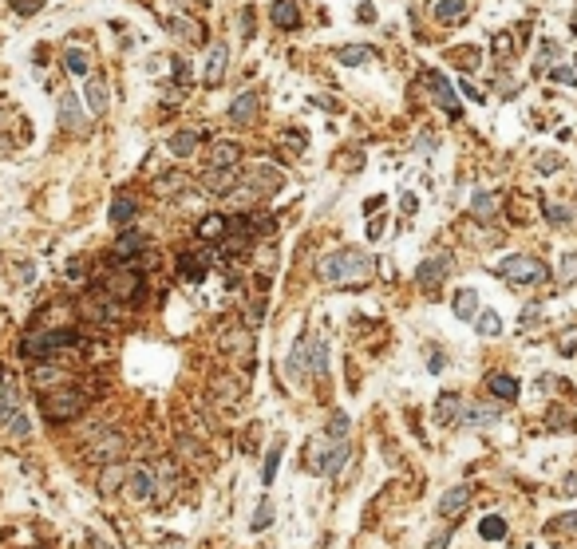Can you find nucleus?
I'll return each instance as SVG.
<instances>
[{
  "label": "nucleus",
  "mask_w": 577,
  "mask_h": 549,
  "mask_svg": "<svg viewBox=\"0 0 577 549\" xmlns=\"http://www.w3.org/2000/svg\"><path fill=\"white\" fill-rule=\"evenodd\" d=\"M320 281L324 285H348V281H364L372 273V253H360V249H336V253L320 257Z\"/></svg>",
  "instance_id": "f257e3e1"
},
{
  "label": "nucleus",
  "mask_w": 577,
  "mask_h": 549,
  "mask_svg": "<svg viewBox=\"0 0 577 549\" xmlns=\"http://www.w3.org/2000/svg\"><path fill=\"white\" fill-rule=\"evenodd\" d=\"M494 273L510 285H542L550 277L546 261H538V257H530V253H514V257H506V261H498Z\"/></svg>",
  "instance_id": "f03ea898"
},
{
  "label": "nucleus",
  "mask_w": 577,
  "mask_h": 549,
  "mask_svg": "<svg viewBox=\"0 0 577 549\" xmlns=\"http://www.w3.org/2000/svg\"><path fill=\"white\" fill-rule=\"evenodd\" d=\"M79 340V336H75L72 328H36V332H28L24 336V348H20V352L24 356H44V360H48V356H56L60 352V348H72V344Z\"/></svg>",
  "instance_id": "7ed1b4c3"
},
{
  "label": "nucleus",
  "mask_w": 577,
  "mask_h": 549,
  "mask_svg": "<svg viewBox=\"0 0 577 549\" xmlns=\"http://www.w3.org/2000/svg\"><path fill=\"white\" fill-rule=\"evenodd\" d=\"M44 411H48V419H72L84 411V395L60 383V391H44Z\"/></svg>",
  "instance_id": "20e7f679"
},
{
  "label": "nucleus",
  "mask_w": 577,
  "mask_h": 549,
  "mask_svg": "<svg viewBox=\"0 0 577 549\" xmlns=\"http://www.w3.org/2000/svg\"><path fill=\"white\" fill-rule=\"evenodd\" d=\"M139 285H143V277H139L135 269H115L107 281H103V293H107L111 301H135V296L143 293Z\"/></svg>",
  "instance_id": "39448f33"
},
{
  "label": "nucleus",
  "mask_w": 577,
  "mask_h": 549,
  "mask_svg": "<svg viewBox=\"0 0 577 549\" xmlns=\"http://www.w3.org/2000/svg\"><path fill=\"white\" fill-rule=\"evenodd\" d=\"M451 265H455V257L451 253H435V257H427L423 265H419V285H427V289H435V285H443V277L451 273Z\"/></svg>",
  "instance_id": "423d86ee"
},
{
  "label": "nucleus",
  "mask_w": 577,
  "mask_h": 549,
  "mask_svg": "<svg viewBox=\"0 0 577 549\" xmlns=\"http://www.w3.org/2000/svg\"><path fill=\"white\" fill-rule=\"evenodd\" d=\"M427 83H431V91H435V99H439V107L447 111V115H463V107H459V95H455V83L447 79V75H439V72H427Z\"/></svg>",
  "instance_id": "0eeeda50"
},
{
  "label": "nucleus",
  "mask_w": 577,
  "mask_h": 549,
  "mask_svg": "<svg viewBox=\"0 0 577 549\" xmlns=\"http://www.w3.org/2000/svg\"><path fill=\"white\" fill-rule=\"evenodd\" d=\"M127 494H131L135 502L155 498V470H150V466H135V470L127 475Z\"/></svg>",
  "instance_id": "6e6552de"
},
{
  "label": "nucleus",
  "mask_w": 577,
  "mask_h": 549,
  "mask_svg": "<svg viewBox=\"0 0 577 549\" xmlns=\"http://www.w3.org/2000/svg\"><path fill=\"white\" fill-rule=\"evenodd\" d=\"M60 127H68V131H84V127H87L84 103H79V95H75V91H63V95H60Z\"/></svg>",
  "instance_id": "1a4fd4ad"
},
{
  "label": "nucleus",
  "mask_w": 577,
  "mask_h": 549,
  "mask_svg": "<svg viewBox=\"0 0 577 549\" xmlns=\"http://www.w3.org/2000/svg\"><path fill=\"white\" fill-rule=\"evenodd\" d=\"M226 63H230V48H226V44H214L210 56H206V67H202V83L218 87L221 75H226Z\"/></svg>",
  "instance_id": "9d476101"
},
{
  "label": "nucleus",
  "mask_w": 577,
  "mask_h": 549,
  "mask_svg": "<svg viewBox=\"0 0 577 549\" xmlns=\"http://www.w3.org/2000/svg\"><path fill=\"white\" fill-rule=\"evenodd\" d=\"M269 20L281 28V32H297V28H301V8H297V0H273Z\"/></svg>",
  "instance_id": "9b49d317"
},
{
  "label": "nucleus",
  "mask_w": 577,
  "mask_h": 549,
  "mask_svg": "<svg viewBox=\"0 0 577 549\" xmlns=\"http://www.w3.org/2000/svg\"><path fill=\"white\" fill-rule=\"evenodd\" d=\"M332 60L344 63V67H364V63H376V51L364 48V44H340L332 51Z\"/></svg>",
  "instance_id": "f8f14e48"
},
{
  "label": "nucleus",
  "mask_w": 577,
  "mask_h": 549,
  "mask_svg": "<svg viewBox=\"0 0 577 549\" xmlns=\"http://www.w3.org/2000/svg\"><path fill=\"white\" fill-rule=\"evenodd\" d=\"M127 451V443H123V435H115V431H111V435H99L95 439V447H91V459H95V463H111V459H119V454Z\"/></svg>",
  "instance_id": "ddd939ff"
},
{
  "label": "nucleus",
  "mask_w": 577,
  "mask_h": 549,
  "mask_svg": "<svg viewBox=\"0 0 577 549\" xmlns=\"http://www.w3.org/2000/svg\"><path fill=\"white\" fill-rule=\"evenodd\" d=\"M285 174L277 170V166H253L246 178V190H281Z\"/></svg>",
  "instance_id": "4468645a"
},
{
  "label": "nucleus",
  "mask_w": 577,
  "mask_h": 549,
  "mask_svg": "<svg viewBox=\"0 0 577 549\" xmlns=\"http://www.w3.org/2000/svg\"><path fill=\"white\" fill-rule=\"evenodd\" d=\"M471 494H475V490H471L467 482H463V486H451V490H447V494L439 498V514H443V518H455V514H463V510H467V502H471Z\"/></svg>",
  "instance_id": "2eb2a0df"
},
{
  "label": "nucleus",
  "mask_w": 577,
  "mask_h": 549,
  "mask_svg": "<svg viewBox=\"0 0 577 549\" xmlns=\"http://www.w3.org/2000/svg\"><path fill=\"white\" fill-rule=\"evenodd\" d=\"M285 376L293 379V383H301V379L308 376V344L297 340L293 352H289V360H285Z\"/></svg>",
  "instance_id": "dca6fc26"
},
{
  "label": "nucleus",
  "mask_w": 577,
  "mask_h": 549,
  "mask_svg": "<svg viewBox=\"0 0 577 549\" xmlns=\"http://www.w3.org/2000/svg\"><path fill=\"white\" fill-rule=\"evenodd\" d=\"M84 103L91 115H103L107 111V83L99 75H87V87H84Z\"/></svg>",
  "instance_id": "f3484780"
},
{
  "label": "nucleus",
  "mask_w": 577,
  "mask_h": 549,
  "mask_svg": "<svg viewBox=\"0 0 577 549\" xmlns=\"http://www.w3.org/2000/svg\"><path fill=\"white\" fill-rule=\"evenodd\" d=\"M253 115H258V91H242V95L234 99V107H230V122H234V127H246Z\"/></svg>",
  "instance_id": "a211bd4d"
},
{
  "label": "nucleus",
  "mask_w": 577,
  "mask_h": 549,
  "mask_svg": "<svg viewBox=\"0 0 577 549\" xmlns=\"http://www.w3.org/2000/svg\"><path fill=\"white\" fill-rule=\"evenodd\" d=\"M459 423H463V427H494V423H498V407H487V403H479V407H471V411H463V415H459Z\"/></svg>",
  "instance_id": "6ab92c4d"
},
{
  "label": "nucleus",
  "mask_w": 577,
  "mask_h": 549,
  "mask_svg": "<svg viewBox=\"0 0 577 549\" xmlns=\"http://www.w3.org/2000/svg\"><path fill=\"white\" fill-rule=\"evenodd\" d=\"M308 372L313 376H329V340L324 336L308 340Z\"/></svg>",
  "instance_id": "aec40b11"
},
{
  "label": "nucleus",
  "mask_w": 577,
  "mask_h": 549,
  "mask_svg": "<svg viewBox=\"0 0 577 549\" xmlns=\"http://www.w3.org/2000/svg\"><path fill=\"white\" fill-rule=\"evenodd\" d=\"M348 454H352V447H348V443H344V439H332V451L324 454L320 470H324V475H340V466L348 463Z\"/></svg>",
  "instance_id": "412c9836"
},
{
  "label": "nucleus",
  "mask_w": 577,
  "mask_h": 549,
  "mask_svg": "<svg viewBox=\"0 0 577 549\" xmlns=\"http://www.w3.org/2000/svg\"><path fill=\"white\" fill-rule=\"evenodd\" d=\"M63 67H68V75L87 79V75H91V56H87L84 48H68L63 51Z\"/></svg>",
  "instance_id": "4be33fe9"
},
{
  "label": "nucleus",
  "mask_w": 577,
  "mask_h": 549,
  "mask_svg": "<svg viewBox=\"0 0 577 549\" xmlns=\"http://www.w3.org/2000/svg\"><path fill=\"white\" fill-rule=\"evenodd\" d=\"M451 308H455L459 320H475V312H479V293H475V289H459Z\"/></svg>",
  "instance_id": "5701e85b"
},
{
  "label": "nucleus",
  "mask_w": 577,
  "mask_h": 549,
  "mask_svg": "<svg viewBox=\"0 0 577 549\" xmlns=\"http://www.w3.org/2000/svg\"><path fill=\"white\" fill-rule=\"evenodd\" d=\"M459 415H463V399H459L455 391H443L439 403H435V419H439V423H451V419H459Z\"/></svg>",
  "instance_id": "b1692460"
},
{
  "label": "nucleus",
  "mask_w": 577,
  "mask_h": 549,
  "mask_svg": "<svg viewBox=\"0 0 577 549\" xmlns=\"http://www.w3.org/2000/svg\"><path fill=\"white\" fill-rule=\"evenodd\" d=\"M198 143H202V134H198V131H178L171 138V154H174V159H190V154L198 150Z\"/></svg>",
  "instance_id": "393cba45"
},
{
  "label": "nucleus",
  "mask_w": 577,
  "mask_h": 549,
  "mask_svg": "<svg viewBox=\"0 0 577 549\" xmlns=\"http://www.w3.org/2000/svg\"><path fill=\"white\" fill-rule=\"evenodd\" d=\"M139 214V206L135 202H131V198H115V202H111V209H107V221H115V225H131V218H135Z\"/></svg>",
  "instance_id": "a878e982"
},
{
  "label": "nucleus",
  "mask_w": 577,
  "mask_h": 549,
  "mask_svg": "<svg viewBox=\"0 0 577 549\" xmlns=\"http://www.w3.org/2000/svg\"><path fill=\"white\" fill-rule=\"evenodd\" d=\"M471 324H475V332H479V336H498V332H503V320H498V312H494V308H479Z\"/></svg>",
  "instance_id": "bb28decb"
},
{
  "label": "nucleus",
  "mask_w": 577,
  "mask_h": 549,
  "mask_svg": "<svg viewBox=\"0 0 577 549\" xmlns=\"http://www.w3.org/2000/svg\"><path fill=\"white\" fill-rule=\"evenodd\" d=\"M467 16V0H439L435 4V20L439 24H451V20H463Z\"/></svg>",
  "instance_id": "cd10ccee"
},
{
  "label": "nucleus",
  "mask_w": 577,
  "mask_h": 549,
  "mask_svg": "<svg viewBox=\"0 0 577 549\" xmlns=\"http://www.w3.org/2000/svg\"><path fill=\"white\" fill-rule=\"evenodd\" d=\"M487 388H491L498 399H518V379H514V376H503V372H494V376L487 379Z\"/></svg>",
  "instance_id": "c85d7f7f"
},
{
  "label": "nucleus",
  "mask_w": 577,
  "mask_h": 549,
  "mask_svg": "<svg viewBox=\"0 0 577 549\" xmlns=\"http://www.w3.org/2000/svg\"><path fill=\"white\" fill-rule=\"evenodd\" d=\"M143 245H147V237H143V233L127 230L123 237H119V245H115V257H119V261H127V257H135V249H143Z\"/></svg>",
  "instance_id": "c756f323"
},
{
  "label": "nucleus",
  "mask_w": 577,
  "mask_h": 549,
  "mask_svg": "<svg viewBox=\"0 0 577 549\" xmlns=\"http://www.w3.org/2000/svg\"><path fill=\"white\" fill-rule=\"evenodd\" d=\"M479 534L487 537V541H503L506 537V518H498V514H487L479 522Z\"/></svg>",
  "instance_id": "7c9ffc66"
},
{
  "label": "nucleus",
  "mask_w": 577,
  "mask_h": 549,
  "mask_svg": "<svg viewBox=\"0 0 577 549\" xmlns=\"http://www.w3.org/2000/svg\"><path fill=\"white\" fill-rule=\"evenodd\" d=\"M237 154H242V150H237L234 143H218V147L210 150V166H234Z\"/></svg>",
  "instance_id": "2f4dec72"
},
{
  "label": "nucleus",
  "mask_w": 577,
  "mask_h": 549,
  "mask_svg": "<svg viewBox=\"0 0 577 549\" xmlns=\"http://www.w3.org/2000/svg\"><path fill=\"white\" fill-rule=\"evenodd\" d=\"M32 379H36V388H56V383H63V372L60 367H52V364H36Z\"/></svg>",
  "instance_id": "473e14b6"
},
{
  "label": "nucleus",
  "mask_w": 577,
  "mask_h": 549,
  "mask_svg": "<svg viewBox=\"0 0 577 549\" xmlns=\"http://www.w3.org/2000/svg\"><path fill=\"white\" fill-rule=\"evenodd\" d=\"M471 209H475V218H491L494 209H498V198H494L491 190H479L475 202H471Z\"/></svg>",
  "instance_id": "72a5a7b5"
},
{
  "label": "nucleus",
  "mask_w": 577,
  "mask_h": 549,
  "mask_svg": "<svg viewBox=\"0 0 577 549\" xmlns=\"http://www.w3.org/2000/svg\"><path fill=\"white\" fill-rule=\"evenodd\" d=\"M171 32L174 36H182V40H190V44H202V36H198L202 28L190 24V20H182V16H171Z\"/></svg>",
  "instance_id": "f704fd0d"
},
{
  "label": "nucleus",
  "mask_w": 577,
  "mask_h": 549,
  "mask_svg": "<svg viewBox=\"0 0 577 549\" xmlns=\"http://www.w3.org/2000/svg\"><path fill=\"white\" fill-rule=\"evenodd\" d=\"M281 443H273V451H269V459H265V466H261V486H269L273 478H277V466H281Z\"/></svg>",
  "instance_id": "c9c22d12"
},
{
  "label": "nucleus",
  "mask_w": 577,
  "mask_h": 549,
  "mask_svg": "<svg viewBox=\"0 0 577 549\" xmlns=\"http://www.w3.org/2000/svg\"><path fill=\"white\" fill-rule=\"evenodd\" d=\"M123 482H127L123 470H119V466H107V470H103V478H99V494H115Z\"/></svg>",
  "instance_id": "e433bc0d"
},
{
  "label": "nucleus",
  "mask_w": 577,
  "mask_h": 549,
  "mask_svg": "<svg viewBox=\"0 0 577 549\" xmlns=\"http://www.w3.org/2000/svg\"><path fill=\"white\" fill-rule=\"evenodd\" d=\"M273 518H277V510H273V502L265 498L258 506V514H253V522H249V530H265V525H273Z\"/></svg>",
  "instance_id": "4c0bfd02"
},
{
  "label": "nucleus",
  "mask_w": 577,
  "mask_h": 549,
  "mask_svg": "<svg viewBox=\"0 0 577 549\" xmlns=\"http://www.w3.org/2000/svg\"><path fill=\"white\" fill-rule=\"evenodd\" d=\"M4 427L13 431L16 439H28V435H32V423H28V411H16V415L8 419V423H4Z\"/></svg>",
  "instance_id": "58836bf2"
},
{
  "label": "nucleus",
  "mask_w": 577,
  "mask_h": 549,
  "mask_svg": "<svg viewBox=\"0 0 577 549\" xmlns=\"http://www.w3.org/2000/svg\"><path fill=\"white\" fill-rule=\"evenodd\" d=\"M574 530H577V514H562L546 525V534H574Z\"/></svg>",
  "instance_id": "ea45409f"
},
{
  "label": "nucleus",
  "mask_w": 577,
  "mask_h": 549,
  "mask_svg": "<svg viewBox=\"0 0 577 549\" xmlns=\"http://www.w3.org/2000/svg\"><path fill=\"white\" fill-rule=\"evenodd\" d=\"M558 277H562V285H574V281H577V253H565V257H562V269H558Z\"/></svg>",
  "instance_id": "a19ab883"
},
{
  "label": "nucleus",
  "mask_w": 577,
  "mask_h": 549,
  "mask_svg": "<svg viewBox=\"0 0 577 549\" xmlns=\"http://www.w3.org/2000/svg\"><path fill=\"white\" fill-rule=\"evenodd\" d=\"M558 352L562 356H577V328H565L558 336Z\"/></svg>",
  "instance_id": "79ce46f5"
},
{
  "label": "nucleus",
  "mask_w": 577,
  "mask_h": 549,
  "mask_svg": "<svg viewBox=\"0 0 577 549\" xmlns=\"http://www.w3.org/2000/svg\"><path fill=\"white\" fill-rule=\"evenodd\" d=\"M198 233H202V237H221V233H226V218H206L202 225H198Z\"/></svg>",
  "instance_id": "37998d69"
},
{
  "label": "nucleus",
  "mask_w": 577,
  "mask_h": 549,
  "mask_svg": "<svg viewBox=\"0 0 577 549\" xmlns=\"http://www.w3.org/2000/svg\"><path fill=\"white\" fill-rule=\"evenodd\" d=\"M546 218H550L553 225H569V218H574V209H565V206H546Z\"/></svg>",
  "instance_id": "c03bdc74"
},
{
  "label": "nucleus",
  "mask_w": 577,
  "mask_h": 549,
  "mask_svg": "<svg viewBox=\"0 0 577 549\" xmlns=\"http://www.w3.org/2000/svg\"><path fill=\"white\" fill-rule=\"evenodd\" d=\"M538 320H542V305H526L522 308V317H518V324H522V328H534Z\"/></svg>",
  "instance_id": "a18cd8bd"
},
{
  "label": "nucleus",
  "mask_w": 577,
  "mask_h": 549,
  "mask_svg": "<svg viewBox=\"0 0 577 549\" xmlns=\"http://www.w3.org/2000/svg\"><path fill=\"white\" fill-rule=\"evenodd\" d=\"M344 431H348V415H344V411H336V415L329 419V435H332V439H344Z\"/></svg>",
  "instance_id": "49530a36"
},
{
  "label": "nucleus",
  "mask_w": 577,
  "mask_h": 549,
  "mask_svg": "<svg viewBox=\"0 0 577 549\" xmlns=\"http://www.w3.org/2000/svg\"><path fill=\"white\" fill-rule=\"evenodd\" d=\"M550 79H553V83H577V72H574V67H553Z\"/></svg>",
  "instance_id": "de8ad7c7"
},
{
  "label": "nucleus",
  "mask_w": 577,
  "mask_h": 549,
  "mask_svg": "<svg viewBox=\"0 0 577 549\" xmlns=\"http://www.w3.org/2000/svg\"><path fill=\"white\" fill-rule=\"evenodd\" d=\"M538 170H542V174L562 170V159H558V154H542V159H538Z\"/></svg>",
  "instance_id": "09e8293b"
},
{
  "label": "nucleus",
  "mask_w": 577,
  "mask_h": 549,
  "mask_svg": "<svg viewBox=\"0 0 577 549\" xmlns=\"http://www.w3.org/2000/svg\"><path fill=\"white\" fill-rule=\"evenodd\" d=\"M242 36H253V8H242Z\"/></svg>",
  "instance_id": "8fccbe9b"
},
{
  "label": "nucleus",
  "mask_w": 577,
  "mask_h": 549,
  "mask_svg": "<svg viewBox=\"0 0 577 549\" xmlns=\"http://www.w3.org/2000/svg\"><path fill=\"white\" fill-rule=\"evenodd\" d=\"M16 13H20V16H32V13H40V0H16Z\"/></svg>",
  "instance_id": "3c124183"
},
{
  "label": "nucleus",
  "mask_w": 577,
  "mask_h": 549,
  "mask_svg": "<svg viewBox=\"0 0 577 549\" xmlns=\"http://www.w3.org/2000/svg\"><path fill=\"white\" fill-rule=\"evenodd\" d=\"M447 541H451V534H447V530H439V534L431 537V546H427V549H447Z\"/></svg>",
  "instance_id": "603ef678"
},
{
  "label": "nucleus",
  "mask_w": 577,
  "mask_h": 549,
  "mask_svg": "<svg viewBox=\"0 0 577 549\" xmlns=\"http://www.w3.org/2000/svg\"><path fill=\"white\" fill-rule=\"evenodd\" d=\"M562 494H565V498H574V494H577V475H569L562 482Z\"/></svg>",
  "instance_id": "864d4df0"
},
{
  "label": "nucleus",
  "mask_w": 577,
  "mask_h": 549,
  "mask_svg": "<svg viewBox=\"0 0 577 549\" xmlns=\"http://www.w3.org/2000/svg\"><path fill=\"white\" fill-rule=\"evenodd\" d=\"M356 16H360V20H376V8H372V4H360Z\"/></svg>",
  "instance_id": "5fc2aeb1"
},
{
  "label": "nucleus",
  "mask_w": 577,
  "mask_h": 549,
  "mask_svg": "<svg viewBox=\"0 0 577 549\" xmlns=\"http://www.w3.org/2000/svg\"><path fill=\"white\" fill-rule=\"evenodd\" d=\"M400 206H404V214H416L419 202H416V194H404V202H400Z\"/></svg>",
  "instance_id": "6e6d98bb"
},
{
  "label": "nucleus",
  "mask_w": 577,
  "mask_h": 549,
  "mask_svg": "<svg viewBox=\"0 0 577 549\" xmlns=\"http://www.w3.org/2000/svg\"><path fill=\"white\" fill-rule=\"evenodd\" d=\"M463 95H467V99H475V103H487V95H479V91H475L471 83H463Z\"/></svg>",
  "instance_id": "4d7b16f0"
},
{
  "label": "nucleus",
  "mask_w": 577,
  "mask_h": 549,
  "mask_svg": "<svg viewBox=\"0 0 577 549\" xmlns=\"http://www.w3.org/2000/svg\"><path fill=\"white\" fill-rule=\"evenodd\" d=\"M443 364H447V360H443V352L431 356V372H443Z\"/></svg>",
  "instance_id": "13d9d810"
},
{
  "label": "nucleus",
  "mask_w": 577,
  "mask_h": 549,
  "mask_svg": "<svg viewBox=\"0 0 577 549\" xmlns=\"http://www.w3.org/2000/svg\"><path fill=\"white\" fill-rule=\"evenodd\" d=\"M87 549H111L107 541H99V537H91V541H87Z\"/></svg>",
  "instance_id": "bf43d9fd"
},
{
  "label": "nucleus",
  "mask_w": 577,
  "mask_h": 549,
  "mask_svg": "<svg viewBox=\"0 0 577 549\" xmlns=\"http://www.w3.org/2000/svg\"><path fill=\"white\" fill-rule=\"evenodd\" d=\"M574 28H577V13H574Z\"/></svg>",
  "instance_id": "052dcab7"
},
{
  "label": "nucleus",
  "mask_w": 577,
  "mask_h": 549,
  "mask_svg": "<svg viewBox=\"0 0 577 549\" xmlns=\"http://www.w3.org/2000/svg\"><path fill=\"white\" fill-rule=\"evenodd\" d=\"M202 4H206V0H202Z\"/></svg>",
  "instance_id": "680f3d73"
}]
</instances>
